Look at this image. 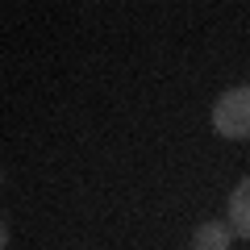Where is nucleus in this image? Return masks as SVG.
<instances>
[{"instance_id":"nucleus-1","label":"nucleus","mask_w":250,"mask_h":250,"mask_svg":"<svg viewBox=\"0 0 250 250\" xmlns=\"http://www.w3.org/2000/svg\"><path fill=\"white\" fill-rule=\"evenodd\" d=\"M213 129L221 138H250V83L225 88L213 104Z\"/></svg>"},{"instance_id":"nucleus-2","label":"nucleus","mask_w":250,"mask_h":250,"mask_svg":"<svg viewBox=\"0 0 250 250\" xmlns=\"http://www.w3.org/2000/svg\"><path fill=\"white\" fill-rule=\"evenodd\" d=\"M233 242V225L229 221H200L196 229H192V250H229Z\"/></svg>"},{"instance_id":"nucleus-3","label":"nucleus","mask_w":250,"mask_h":250,"mask_svg":"<svg viewBox=\"0 0 250 250\" xmlns=\"http://www.w3.org/2000/svg\"><path fill=\"white\" fill-rule=\"evenodd\" d=\"M229 225L238 238L250 242V175H242L229 192Z\"/></svg>"}]
</instances>
